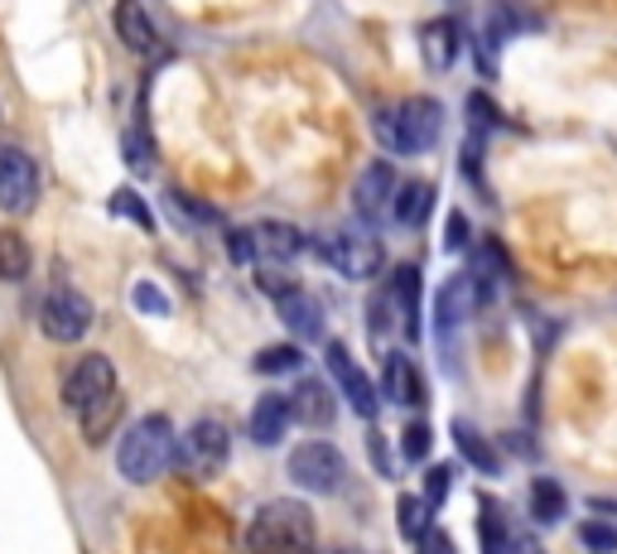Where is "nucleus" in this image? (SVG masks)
<instances>
[{
	"label": "nucleus",
	"instance_id": "nucleus-1",
	"mask_svg": "<svg viewBox=\"0 0 617 554\" xmlns=\"http://www.w3.org/2000/svg\"><path fill=\"white\" fill-rule=\"evenodd\" d=\"M313 511L305 501H266L246 525V550L252 554H313Z\"/></svg>",
	"mask_w": 617,
	"mask_h": 554
},
{
	"label": "nucleus",
	"instance_id": "nucleus-2",
	"mask_svg": "<svg viewBox=\"0 0 617 554\" xmlns=\"http://www.w3.org/2000/svg\"><path fill=\"white\" fill-rule=\"evenodd\" d=\"M174 425L164 415H140L136 425H126L121 444H116V468L126 482H155L174 464Z\"/></svg>",
	"mask_w": 617,
	"mask_h": 554
},
{
	"label": "nucleus",
	"instance_id": "nucleus-3",
	"mask_svg": "<svg viewBox=\"0 0 617 554\" xmlns=\"http://www.w3.org/2000/svg\"><path fill=\"white\" fill-rule=\"evenodd\" d=\"M439 130H444V111H439L435 97H405L401 107L376 111V136H382V145L396 150V155L435 150Z\"/></svg>",
	"mask_w": 617,
	"mask_h": 554
},
{
	"label": "nucleus",
	"instance_id": "nucleus-4",
	"mask_svg": "<svg viewBox=\"0 0 617 554\" xmlns=\"http://www.w3.org/2000/svg\"><path fill=\"white\" fill-rule=\"evenodd\" d=\"M285 472H290V482L299 492H338L348 478V458L338 454V444L328 439H309L290 448V458H285Z\"/></svg>",
	"mask_w": 617,
	"mask_h": 554
},
{
	"label": "nucleus",
	"instance_id": "nucleus-5",
	"mask_svg": "<svg viewBox=\"0 0 617 554\" xmlns=\"http://www.w3.org/2000/svg\"><path fill=\"white\" fill-rule=\"evenodd\" d=\"M319 256L333 266L343 280H372L376 270H382V242L376 236H366L358 227H338V232H323L319 236Z\"/></svg>",
	"mask_w": 617,
	"mask_h": 554
},
{
	"label": "nucleus",
	"instance_id": "nucleus-6",
	"mask_svg": "<svg viewBox=\"0 0 617 554\" xmlns=\"http://www.w3.org/2000/svg\"><path fill=\"white\" fill-rule=\"evenodd\" d=\"M116 395V366L111 358H102V352H87L83 362H73V372L63 376V405L83 419L87 411H97L102 401H111Z\"/></svg>",
	"mask_w": 617,
	"mask_h": 554
},
{
	"label": "nucleus",
	"instance_id": "nucleus-7",
	"mask_svg": "<svg viewBox=\"0 0 617 554\" xmlns=\"http://www.w3.org/2000/svg\"><path fill=\"white\" fill-rule=\"evenodd\" d=\"M39 203V164L34 155L15 140H0V207L10 217L30 213Z\"/></svg>",
	"mask_w": 617,
	"mask_h": 554
},
{
	"label": "nucleus",
	"instance_id": "nucleus-8",
	"mask_svg": "<svg viewBox=\"0 0 617 554\" xmlns=\"http://www.w3.org/2000/svg\"><path fill=\"white\" fill-rule=\"evenodd\" d=\"M227 454H232V434H227V425H222V419H199V425H193L174 444V458L189 472H199V478L227 468Z\"/></svg>",
	"mask_w": 617,
	"mask_h": 554
},
{
	"label": "nucleus",
	"instance_id": "nucleus-9",
	"mask_svg": "<svg viewBox=\"0 0 617 554\" xmlns=\"http://www.w3.org/2000/svg\"><path fill=\"white\" fill-rule=\"evenodd\" d=\"M39 328L54 342H77V338H87V328H92V305L73 285H58V289H49L44 309H39Z\"/></svg>",
	"mask_w": 617,
	"mask_h": 554
},
{
	"label": "nucleus",
	"instance_id": "nucleus-10",
	"mask_svg": "<svg viewBox=\"0 0 617 554\" xmlns=\"http://www.w3.org/2000/svg\"><path fill=\"white\" fill-rule=\"evenodd\" d=\"M323 362H328V381L343 391V401L352 405V411H358L362 419H376V386L366 381L362 366L352 362V352L343 348V342H328Z\"/></svg>",
	"mask_w": 617,
	"mask_h": 554
},
{
	"label": "nucleus",
	"instance_id": "nucleus-11",
	"mask_svg": "<svg viewBox=\"0 0 617 554\" xmlns=\"http://www.w3.org/2000/svg\"><path fill=\"white\" fill-rule=\"evenodd\" d=\"M285 401H290V419H299V425H309V429L333 425V415H338L333 386H328V381H319V376H299L295 391L285 395Z\"/></svg>",
	"mask_w": 617,
	"mask_h": 554
},
{
	"label": "nucleus",
	"instance_id": "nucleus-12",
	"mask_svg": "<svg viewBox=\"0 0 617 554\" xmlns=\"http://www.w3.org/2000/svg\"><path fill=\"white\" fill-rule=\"evenodd\" d=\"M396 169H391L386 160H372L362 169V179H358V189H352V207H358V217H382L386 207H391V193H396Z\"/></svg>",
	"mask_w": 617,
	"mask_h": 554
},
{
	"label": "nucleus",
	"instance_id": "nucleus-13",
	"mask_svg": "<svg viewBox=\"0 0 617 554\" xmlns=\"http://www.w3.org/2000/svg\"><path fill=\"white\" fill-rule=\"evenodd\" d=\"M478 285H472V275H454L449 285H439V299H435V328H439V342L454 338L458 328H464V319L472 309H478Z\"/></svg>",
	"mask_w": 617,
	"mask_h": 554
},
{
	"label": "nucleus",
	"instance_id": "nucleus-14",
	"mask_svg": "<svg viewBox=\"0 0 617 554\" xmlns=\"http://www.w3.org/2000/svg\"><path fill=\"white\" fill-rule=\"evenodd\" d=\"M116 34H121V44L130 49V54H140V58H155L164 49L160 30H155V20L146 15L140 0H121V6H116Z\"/></svg>",
	"mask_w": 617,
	"mask_h": 554
},
{
	"label": "nucleus",
	"instance_id": "nucleus-15",
	"mask_svg": "<svg viewBox=\"0 0 617 554\" xmlns=\"http://www.w3.org/2000/svg\"><path fill=\"white\" fill-rule=\"evenodd\" d=\"M382 395L391 405H401V411H405V405L415 411V405L425 401V381H419V366L411 362V352H391V358H386V366H382Z\"/></svg>",
	"mask_w": 617,
	"mask_h": 554
},
{
	"label": "nucleus",
	"instance_id": "nucleus-16",
	"mask_svg": "<svg viewBox=\"0 0 617 554\" xmlns=\"http://www.w3.org/2000/svg\"><path fill=\"white\" fill-rule=\"evenodd\" d=\"M275 313H280L285 328H290V338H323L319 299L305 295V289H280V299H275Z\"/></svg>",
	"mask_w": 617,
	"mask_h": 554
},
{
	"label": "nucleus",
	"instance_id": "nucleus-17",
	"mask_svg": "<svg viewBox=\"0 0 617 554\" xmlns=\"http://www.w3.org/2000/svg\"><path fill=\"white\" fill-rule=\"evenodd\" d=\"M386 213L396 217V227H425L429 213H435V189H429V179H405V183H396Z\"/></svg>",
	"mask_w": 617,
	"mask_h": 554
},
{
	"label": "nucleus",
	"instance_id": "nucleus-18",
	"mask_svg": "<svg viewBox=\"0 0 617 554\" xmlns=\"http://www.w3.org/2000/svg\"><path fill=\"white\" fill-rule=\"evenodd\" d=\"M419 54H425L429 73H449L458 58V24L454 20H429L419 24Z\"/></svg>",
	"mask_w": 617,
	"mask_h": 554
},
{
	"label": "nucleus",
	"instance_id": "nucleus-19",
	"mask_svg": "<svg viewBox=\"0 0 617 554\" xmlns=\"http://www.w3.org/2000/svg\"><path fill=\"white\" fill-rule=\"evenodd\" d=\"M256 242V260H275V266H290V260L299 256V246H305V236H299L290 222H260V227L252 232Z\"/></svg>",
	"mask_w": 617,
	"mask_h": 554
},
{
	"label": "nucleus",
	"instance_id": "nucleus-20",
	"mask_svg": "<svg viewBox=\"0 0 617 554\" xmlns=\"http://www.w3.org/2000/svg\"><path fill=\"white\" fill-rule=\"evenodd\" d=\"M391 299H396V333L405 342L419 338V270L405 266L396 270V280H391Z\"/></svg>",
	"mask_w": 617,
	"mask_h": 554
},
{
	"label": "nucleus",
	"instance_id": "nucleus-21",
	"mask_svg": "<svg viewBox=\"0 0 617 554\" xmlns=\"http://www.w3.org/2000/svg\"><path fill=\"white\" fill-rule=\"evenodd\" d=\"M285 429H290V401H285V395H260L252 419H246V434H252L256 444H280Z\"/></svg>",
	"mask_w": 617,
	"mask_h": 554
},
{
	"label": "nucleus",
	"instance_id": "nucleus-22",
	"mask_svg": "<svg viewBox=\"0 0 617 554\" xmlns=\"http://www.w3.org/2000/svg\"><path fill=\"white\" fill-rule=\"evenodd\" d=\"M526 507H531V521H541V525H555L564 516V487L555 478H535L531 482V497H526Z\"/></svg>",
	"mask_w": 617,
	"mask_h": 554
},
{
	"label": "nucleus",
	"instance_id": "nucleus-23",
	"mask_svg": "<svg viewBox=\"0 0 617 554\" xmlns=\"http://www.w3.org/2000/svg\"><path fill=\"white\" fill-rule=\"evenodd\" d=\"M454 444L464 448V458H468V464H472V468H482L488 478H497V472H502V458L492 454V444H488V439H478V429L464 425V419L454 425Z\"/></svg>",
	"mask_w": 617,
	"mask_h": 554
},
{
	"label": "nucleus",
	"instance_id": "nucleus-24",
	"mask_svg": "<svg viewBox=\"0 0 617 554\" xmlns=\"http://www.w3.org/2000/svg\"><path fill=\"white\" fill-rule=\"evenodd\" d=\"M164 213L174 217L179 227H189V232H199V227H208V222H217L213 207L199 203V198H189V193H179V189L164 193Z\"/></svg>",
	"mask_w": 617,
	"mask_h": 554
},
{
	"label": "nucleus",
	"instance_id": "nucleus-25",
	"mask_svg": "<svg viewBox=\"0 0 617 554\" xmlns=\"http://www.w3.org/2000/svg\"><path fill=\"white\" fill-rule=\"evenodd\" d=\"M24 275H30V242L15 227H6L0 232V280H24Z\"/></svg>",
	"mask_w": 617,
	"mask_h": 554
},
{
	"label": "nucleus",
	"instance_id": "nucleus-26",
	"mask_svg": "<svg viewBox=\"0 0 617 554\" xmlns=\"http://www.w3.org/2000/svg\"><path fill=\"white\" fill-rule=\"evenodd\" d=\"M299 366H305V352L290 348V342L256 352V372H260V376H290V372H299Z\"/></svg>",
	"mask_w": 617,
	"mask_h": 554
},
{
	"label": "nucleus",
	"instance_id": "nucleus-27",
	"mask_svg": "<svg viewBox=\"0 0 617 554\" xmlns=\"http://www.w3.org/2000/svg\"><path fill=\"white\" fill-rule=\"evenodd\" d=\"M396 521H401V535L405 540H419L429 525H435V521H429V501L425 497H411V492L396 501Z\"/></svg>",
	"mask_w": 617,
	"mask_h": 554
},
{
	"label": "nucleus",
	"instance_id": "nucleus-28",
	"mask_svg": "<svg viewBox=\"0 0 617 554\" xmlns=\"http://www.w3.org/2000/svg\"><path fill=\"white\" fill-rule=\"evenodd\" d=\"M111 213L121 222H130V227H140V232H155V217H150L146 198H140L136 189H116L111 193Z\"/></svg>",
	"mask_w": 617,
	"mask_h": 554
},
{
	"label": "nucleus",
	"instance_id": "nucleus-29",
	"mask_svg": "<svg viewBox=\"0 0 617 554\" xmlns=\"http://www.w3.org/2000/svg\"><path fill=\"white\" fill-rule=\"evenodd\" d=\"M497 126V107L488 92H468V136L488 140V130Z\"/></svg>",
	"mask_w": 617,
	"mask_h": 554
},
{
	"label": "nucleus",
	"instance_id": "nucleus-30",
	"mask_svg": "<svg viewBox=\"0 0 617 554\" xmlns=\"http://www.w3.org/2000/svg\"><path fill=\"white\" fill-rule=\"evenodd\" d=\"M425 454H429V425L425 419H411L401 429V458L405 464H425Z\"/></svg>",
	"mask_w": 617,
	"mask_h": 554
},
{
	"label": "nucleus",
	"instance_id": "nucleus-31",
	"mask_svg": "<svg viewBox=\"0 0 617 554\" xmlns=\"http://www.w3.org/2000/svg\"><path fill=\"white\" fill-rule=\"evenodd\" d=\"M366 323H372V333H382V338L396 333V299H391V289H382V295L372 299V309H366Z\"/></svg>",
	"mask_w": 617,
	"mask_h": 554
},
{
	"label": "nucleus",
	"instance_id": "nucleus-32",
	"mask_svg": "<svg viewBox=\"0 0 617 554\" xmlns=\"http://www.w3.org/2000/svg\"><path fill=\"white\" fill-rule=\"evenodd\" d=\"M126 164L140 169V174L150 169V136H146V121H136V126L126 130Z\"/></svg>",
	"mask_w": 617,
	"mask_h": 554
},
{
	"label": "nucleus",
	"instance_id": "nucleus-33",
	"mask_svg": "<svg viewBox=\"0 0 617 554\" xmlns=\"http://www.w3.org/2000/svg\"><path fill=\"white\" fill-rule=\"evenodd\" d=\"M579 540H584V550H594V554H613L617 550V531L608 521H584L579 525Z\"/></svg>",
	"mask_w": 617,
	"mask_h": 554
},
{
	"label": "nucleus",
	"instance_id": "nucleus-34",
	"mask_svg": "<svg viewBox=\"0 0 617 554\" xmlns=\"http://www.w3.org/2000/svg\"><path fill=\"white\" fill-rule=\"evenodd\" d=\"M130 305H136V309H146V313H169L164 295H160V289H155V285H146V280H140L136 289H130Z\"/></svg>",
	"mask_w": 617,
	"mask_h": 554
},
{
	"label": "nucleus",
	"instance_id": "nucleus-35",
	"mask_svg": "<svg viewBox=\"0 0 617 554\" xmlns=\"http://www.w3.org/2000/svg\"><path fill=\"white\" fill-rule=\"evenodd\" d=\"M449 487H454V472L449 468H429L425 472V501H429V507L449 497Z\"/></svg>",
	"mask_w": 617,
	"mask_h": 554
},
{
	"label": "nucleus",
	"instance_id": "nucleus-36",
	"mask_svg": "<svg viewBox=\"0 0 617 554\" xmlns=\"http://www.w3.org/2000/svg\"><path fill=\"white\" fill-rule=\"evenodd\" d=\"M227 251H232L236 266H256V242H252V232H232V236H227Z\"/></svg>",
	"mask_w": 617,
	"mask_h": 554
},
{
	"label": "nucleus",
	"instance_id": "nucleus-37",
	"mask_svg": "<svg viewBox=\"0 0 617 554\" xmlns=\"http://www.w3.org/2000/svg\"><path fill=\"white\" fill-rule=\"evenodd\" d=\"M415 554H454V540L444 535V531H435V525H429V531L415 540Z\"/></svg>",
	"mask_w": 617,
	"mask_h": 554
},
{
	"label": "nucleus",
	"instance_id": "nucleus-38",
	"mask_svg": "<svg viewBox=\"0 0 617 554\" xmlns=\"http://www.w3.org/2000/svg\"><path fill=\"white\" fill-rule=\"evenodd\" d=\"M464 242H468V217H464V213H449V232H444V246H449V251H464Z\"/></svg>",
	"mask_w": 617,
	"mask_h": 554
}]
</instances>
